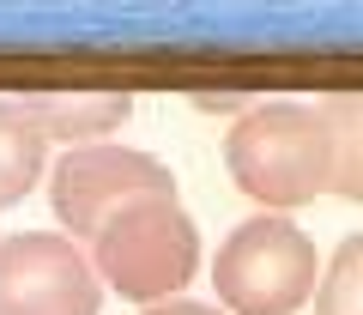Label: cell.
Masks as SVG:
<instances>
[{"mask_svg": "<svg viewBox=\"0 0 363 315\" xmlns=\"http://www.w3.org/2000/svg\"><path fill=\"white\" fill-rule=\"evenodd\" d=\"M224 164H230L236 188L272 212L333 194V133H327L321 109L303 104H255L248 116H236L230 140H224Z\"/></svg>", "mask_w": 363, "mask_h": 315, "instance_id": "1", "label": "cell"}, {"mask_svg": "<svg viewBox=\"0 0 363 315\" xmlns=\"http://www.w3.org/2000/svg\"><path fill=\"white\" fill-rule=\"evenodd\" d=\"M91 267L116 297L157 309V303H176V291L194 279L200 231L176 200H140L104 224V236L91 243Z\"/></svg>", "mask_w": 363, "mask_h": 315, "instance_id": "2", "label": "cell"}, {"mask_svg": "<svg viewBox=\"0 0 363 315\" xmlns=\"http://www.w3.org/2000/svg\"><path fill=\"white\" fill-rule=\"evenodd\" d=\"M212 285L236 315H297L315 297V243L285 219H242L212 255Z\"/></svg>", "mask_w": 363, "mask_h": 315, "instance_id": "3", "label": "cell"}, {"mask_svg": "<svg viewBox=\"0 0 363 315\" xmlns=\"http://www.w3.org/2000/svg\"><path fill=\"white\" fill-rule=\"evenodd\" d=\"M49 200L67 236L97 243L104 224L121 219L128 206L176 200V176L152 152H133V145H73V152H61V164L49 176Z\"/></svg>", "mask_w": 363, "mask_h": 315, "instance_id": "4", "label": "cell"}, {"mask_svg": "<svg viewBox=\"0 0 363 315\" xmlns=\"http://www.w3.org/2000/svg\"><path fill=\"white\" fill-rule=\"evenodd\" d=\"M97 267L61 231H18L0 243V315H97Z\"/></svg>", "mask_w": 363, "mask_h": 315, "instance_id": "5", "label": "cell"}, {"mask_svg": "<svg viewBox=\"0 0 363 315\" xmlns=\"http://www.w3.org/2000/svg\"><path fill=\"white\" fill-rule=\"evenodd\" d=\"M43 140H61V145H85L97 133H116L121 121L133 116V97L128 92H18L6 97Z\"/></svg>", "mask_w": 363, "mask_h": 315, "instance_id": "6", "label": "cell"}, {"mask_svg": "<svg viewBox=\"0 0 363 315\" xmlns=\"http://www.w3.org/2000/svg\"><path fill=\"white\" fill-rule=\"evenodd\" d=\"M315 109L333 133V194L363 206V92H327Z\"/></svg>", "mask_w": 363, "mask_h": 315, "instance_id": "7", "label": "cell"}, {"mask_svg": "<svg viewBox=\"0 0 363 315\" xmlns=\"http://www.w3.org/2000/svg\"><path fill=\"white\" fill-rule=\"evenodd\" d=\"M43 152H49V140H43V133L0 97V206H18V200L37 188Z\"/></svg>", "mask_w": 363, "mask_h": 315, "instance_id": "8", "label": "cell"}, {"mask_svg": "<svg viewBox=\"0 0 363 315\" xmlns=\"http://www.w3.org/2000/svg\"><path fill=\"white\" fill-rule=\"evenodd\" d=\"M315 315H363V231L339 243L327 261L321 285H315Z\"/></svg>", "mask_w": 363, "mask_h": 315, "instance_id": "9", "label": "cell"}, {"mask_svg": "<svg viewBox=\"0 0 363 315\" xmlns=\"http://www.w3.org/2000/svg\"><path fill=\"white\" fill-rule=\"evenodd\" d=\"M194 109H242V116H248L255 104H248V92H200Z\"/></svg>", "mask_w": 363, "mask_h": 315, "instance_id": "10", "label": "cell"}, {"mask_svg": "<svg viewBox=\"0 0 363 315\" xmlns=\"http://www.w3.org/2000/svg\"><path fill=\"white\" fill-rule=\"evenodd\" d=\"M145 315H218V309H206V303H188V297H176V303H157V309H145Z\"/></svg>", "mask_w": 363, "mask_h": 315, "instance_id": "11", "label": "cell"}]
</instances>
